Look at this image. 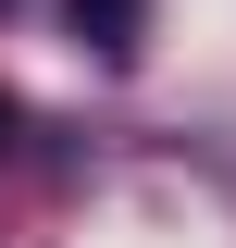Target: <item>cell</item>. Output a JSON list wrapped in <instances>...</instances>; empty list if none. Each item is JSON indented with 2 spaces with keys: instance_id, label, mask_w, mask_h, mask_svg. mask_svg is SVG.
Returning <instances> with one entry per match:
<instances>
[{
  "instance_id": "cell-1",
  "label": "cell",
  "mask_w": 236,
  "mask_h": 248,
  "mask_svg": "<svg viewBox=\"0 0 236 248\" xmlns=\"http://www.w3.org/2000/svg\"><path fill=\"white\" fill-rule=\"evenodd\" d=\"M75 37H87L100 62H137V37H149V0H75Z\"/></svg>"
},
{
  "instance_id": "cell-2",
  "label": "cell",
  "mask_w": 236,
  "mask_h": 248,
  "mask_svg": "<svg viewBox=\"0 0 236 248\" xmlns=\"http://www.w3.org/2000/svg\"><path fill=\"white\" fill-rule=\"evenodd\" d=\"M0 137H13V99H0Z\"/></svg>"
}]
</instances>
